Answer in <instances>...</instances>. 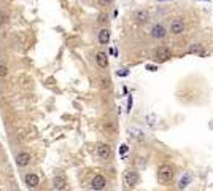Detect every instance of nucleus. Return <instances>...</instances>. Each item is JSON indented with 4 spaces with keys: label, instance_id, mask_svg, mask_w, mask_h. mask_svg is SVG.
I'll list each match as a JSON object with an SVG mask.
<instances>
[{
    "label": "nucleus",
    "instance_id": "1",
    "mask_svg": "<svg viewBox=\"0 0 213 191\" xmlns=\"http://www.w3.org/2000/svg\"><path fill=\"white\" fill-rule=\"evenodd\" d=\"M156 177H157V181H159V183L167 185V183H170V181L173 180V177H175V167L170 166V164H162V166L157 167Z\"/></svg>",
    "mask_w": 213,
    "mask_h": 191
},
{
    "label": "nucleus",
    "instance_id": "2",
    "mask_svg": "<svg viewBox=\"0 0 213 191\" xmlns=\"http://www.w3.org/2000/svg\"><path fill=\"white\" fill-rule=\"evenodd\" d=\"M124 183L127 188H134L138 183V172L135 169H129L124 174Z\"/></svg>",
    "mask_w": 213,
    "mask_h": 191
},
{
    "label": "nucleus",
    "instance_id": "3",
    "mask_svg": "<svg viewBox=\"0 0 213 191\" xmlns=\"http://www.w3.org/2000/svg\"><path fill=\"white\" fill-rule=\"evenodd\" d=\"M170 50L169 48H165V46H161V48H157L156 53H154V59L157 62H165V61H169L170 59Z\"/></svg>",
    "mask_w": 213,
    "mask_h": 191
},
{
    "label": "nucleus",
    "instance_id": "4",
    "mask_svg": "<svg viewBox=\"0 0 213 191\" xmlns=\"http://www.w3.org/2000/svg\"><path fill=\"white\" fill-rule=\"evenodd\" d=\"M170 32L173 35H180L184 32V21L181 18H175L173 21L170 22Z\"/></svg>",
    "mask_w": 213,
    "mask_h": 191
},
{
    "label": "nucleus",
    "instance_id": "5",
    "mask_svg": "<svg viewBox=\"0 0 213 191\" xmlns=\"http://www.w3.org/2000/svg\"><path fill=\"white\" fill-rule=\"evenodd\" d=\"M105 186H107V180L104 175H96L91 180V189H94V191H102Z\"/></svg>",
    "mask_w": 213,
    "mask_h": 191
},
{
    "label": "nucleus",
    "instance_id": "6",
    "mask_svg": "<svg viewBox=\"0 0 213 191\" xmlns=\"http://www.w3.org/2000/svg\"><path fill=\"white\" fill-rule=\"evenodd\" d=\"M165 35H167V29H165L162 24H154L151 27V37L154 40H161V38H164Z\"/></svg>",
    "mask_w": 213,
    "mask_h": 191
},
{
    "label": "nucleus",
    "instance_id": "7",
    "mask_svg": "<svg viewBox=\"0 0 213 191\" xmlns=\"http://www.w3.org/2000/svg\"><path fill=\"white\" fill-rule=\"evenodd\" d=\"M97 156L100 159H108L110 156H112V148H110V145H107V143H100V145L97 147Z\"/></svg>",
    "mask_w": 213,
    "mask_h": 191
},
{
    "label": "nucleus",
    "instance_id": "8",
    "mask_svg": "<svg viewBox=\"0 0 213 191\" xmlns=\"http://www.w3.org/2000/svg\"><path fill=\"white\" fill-rule=\"evenodd\" d=\"M16 164L19 166V167L29 166L30 164V155H29V153H26V151L18 153V155H16Z\"/></svg>",
    "mask_w": 213,
    "mask_h": 191
},
{
    "label": "nucleus",
    "instance_id": "9",
    "mask_svg": "<svg viewBox=\"0 0 213 191\" xmlns=\"http://www.w3.org/2000/svg\"><path fill=\"white\" fill-rule=\"evenodd\" d=\"M134 19L140 24H145V22L150 21V13H148L146 10H137L134 13Z\"/></svg>",
    "mask_w": 213,
    "mask_h": 191
},
{
    "label": "nucleus",
    "instance_id": "10",
    "mask_svg": "<svg viewBox=\"0 0 213 191\" xmlns=\"http://www.w3.org/2000/svg\"><path fill=\"white\" fill-rule=\"evenodd\" d=\"M24 181H26V185H29L30 188H37L40 183V178L37 174H26L24 175Z\"/></svg>",
    "mask_w": 213,
    "mask_h": 191
},
{
    "label": "nucleus",
    "instance_id": "11",
    "mask_svg": "<svg viewBox=\"0 0 213 191\" xmlns=\"http://www.w3.org/2000/svg\"><path fill=\"white\" fill-rule=\"evenodd\" d=\"M65 186H67V181H65V178H64V177L57 175V177H54V178H53V188L56 189V191L65 189Z\"/></svg>",
    "mask_w": 213,
    "mask_h": 191
},
{
    "label": "nucleus",
    "instance_id": "12",
    "mask_svg": "<svg viewBox=\"0 0 213 191\" xmlns=\"http://www.w3.org/2000/svg\"><path fill=\"white\" fill-rule=\"evenodd\" d=\"M96 64L100 67V69H107L108 67V57L105 53H97L96 54Z\"/></svg>",
    "mask_w": 213,
    "mask_h": 191
},
{
    "label": "nucleus",
    "instance_id": "13",
    "mask_svg": "<svg viewBox=\"0 0 213 191\" xmlns=\"http://www.w3.org/2000/svg\"><path fill=\"white\" fill-rule=\"evenodd\" d=\"M110 42V30L108 29H102L99 32V43L100 45H107Z\"/></svg>",
    "mask_w": 213,
    "mask_h": 191
},
{
    "label": "nucleus",
    "instance_id": "14",
    "mask_svg": "<svg viewBox=\"0 0 213 191\" xmlns=\"http://www.w3.org/2000/svg\"><path fill=\"white\" fill-rule=\"evenodd\" d=\"M189 51H191V53H200V54H202V45H196V46H192Z\"/></svg>",
    "mask_w": 213,
    "mask_h": 191
},
{
    "label": "nucleus",
    "instance_id": "15",
    "mask_svg": "<svg viewBox=\"0 0 213 191\" xmlns=\"http://www.w3.org/2000/svg\"><path fill=\"white\" fill-rule=\"evenodd\" d=\"M188 181H189V175H186L184 178H181V180H180V188H184V186H186V183H188Z\"/></svg>",
    "mask_w": 213,
    "mask_h": 191
},
{
    "label": "nucleus",
    "instance_id": "16",
    "mask_svg": "<svg viewBox=\"0 0 213 191\" xmlns=\"http://www.w3.org/2000/svg\"><path fill=\"white\" fill-rule=\"evenodd\" d=\"M112 2H113V0H99V5H102V6H108V5H112Z\"/></svg>",
    "mask_w": 213,
    "mask_h": 191
},
{
    "label": "nucleus",
    "instance_id": "17",
    "mask_svg": "<svg viewBox=\"0 0 213 191\" xmlns=\"http://www.w3.org/2000/svg\"><path fill=\"white\" fill-rule=\"evenodd\" d=\"M108 21V18H107V14H100L99 16V22L102 24V22H107Z\"/></svg>",
    "mask_w": 213,
    "mask_h": 191
},
{
    "label": "nucleus",
    "instance_id": "18",
    "mask_svg": "<svg viewBox=\"0 0 213 191\" xmlns=\"http://www.w3.org/2000/svg\"><path fill=\"white\" fill-rule=\"evenodd\" d=\"M6 72H5V67H2V69H0V75H5Z\"/></svg>",
    "mask_w": 213,
    "mask_h": 191
}]
</instances>
